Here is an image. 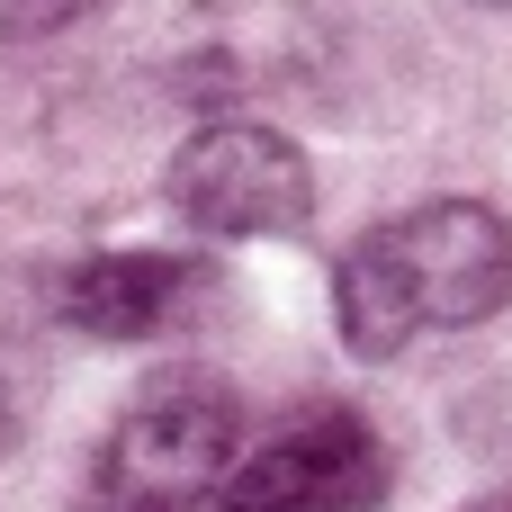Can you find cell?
Instances as JSON below:
<instances>
[{
	"label": "cell",
	"mask_w": 512,
	"mask_h": 512,
	"mask_svg": "<svg viewBox=\"0 0 512 512\" xmlns=\"http://www.w3.org/2000/svg\"><path fill=\"white\" fill-rule=\"evenodd\" d=\"M512 306V225L486 198H423L369 225L333 270V315L360 360H396L432 333H468Z\"/></svg>",
	"instance_id": "cell-1"
},
{
	"label": "cell",
	"mask_w": 512,
	"mask_h": 512,
	"mask_svg": "<svg viewBox=\"0 0 512 512\" xmlns=\"http://www.w3.org/2000/svg\"><path fill=\"white\" fill-rule=\"evenodd\" d=\"M243 459V405L207 369H162L108 432L90 468V512H198Z\"/></svg>",
	"instance_id": "cell-2"
},
{
	"label": "cell",
	"mask_w": 512,
	"mask_h": 512,
	"mask_svg": "<svg viewBox=\"0 0 512 512\" xmlns=\"http://www.w3.org/2000/svg\"><path fill=\"white\" fill-rule=\"evenodd\" d=\"M162 198H171L198 234H216V243H261V234H306V216H315V171H306V153H297L279 126H261V117H216V126H198V135L171 153Z\"/></svg>",
	"instance_id": "cell-3"
},
{
	"label": "cell",
	"mask_w": 512,
	"mask_h": 512,
	"mask_svg": "<svg viewBox=\"0 0 512 512\" xmlns=\"http://www.w3.org/2000/svg\"><path fill=\"white\" fill-rule=\"evenodd\" d=\"M387 486H396L387 441L351 405H315V414L279 423L261 450L234 459L225 512H369L387 504Z\"/></svg>",
	"instance_id": "cell-4"
},
{
	"label": "cell",
	"mask_w": 512,
	"mask_h": 512,
	"mask_svg": "<svg viewBox=\"0 0 512 512\" xmlns=\"http://www.w3.org/2000/svg\"><path fill=\"white\" fill-rule=\"evenodd\" d=\"M198 288H207V270L180 261V252H90V261L63 270L54 306L90 342H153L198 306Z\"/></svg>",
	"instance_id": "cell-5"
},
{
	"label": "cell",
	"mask_w": 512,
	"mask_h": 512,
	"mask_svg": "<svg viewBox=\"0 0 512 512\" xmlns=\"http://www.w3.org/2000/svg\"><path fill=\"white\" fill-rule=\"evenodd\" d=\"M90 9H108V0H0V27L9 36H54V27H72Z\"/></svg>",
	"instance_id": "cell-6"
},
{
	"label": "cell",
	"mask_w": 512,
	"mask_h": 512,
	"mask_svg": "<svg viewBox=\"0 0 512 512\" xmlns=\"http://www.w3.org/2000/svg\"><path fill=\"white\" fill-rule=\"evenodd\" d=\"M9 441H18V396H9V378H0V459H9Z\"/></svg>",
	"instance_id": "cell-7"
},
{
	"label": "cell",
	"mask_w": 512,
	"mask_h": 512,
	"mask_svg": "<svg viewBox=\"0 0 512 512\" xmlns=\"http://www.w3.org/2000/svg\"><path fill=\"white\" fill-rule=\"evenodd\" d=\"M477 512H512V495H504V504H477Z\"/></svg>",
	"instance_id": "cell-8"
},
{
	"label": "cell",
	"mask_w": 512,
	"mask_h": 512,
	"mask_svg": "<svg viewBox=\"0 0 512 512\" xmlns=\"http://www.w3.org/2000/svg\"><path fill=\"white\" fill-rule=\"evenodd\" d=\"M486 9H504V18H512V0H486Z\"/></svg>",
	"instance_id": "cell-9"
}]
</instances>
